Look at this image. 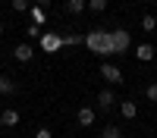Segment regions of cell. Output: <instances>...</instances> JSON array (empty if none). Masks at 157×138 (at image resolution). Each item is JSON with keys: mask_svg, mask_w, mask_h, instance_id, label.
Returning <instances> with one entry per match:
<instances>
[{"mask_svg": "<svg viewBox=\"0 0 157 138\" xmlns=\"http://www.w3.org/2000/svg\"><path fill=\"white\" fill-rule=\"evenodd\" d=\"M85 47L91 50V54L110 57V32H104V28H91V32H85Z\"/></svg>", "mask_w": 157, "mask_h": 138, "instance_id": "obj_1", "label": "cell"}, {"mask_svg": "<svg viewBox=\"0 0 157 138\" xmlns=\"http://www.w3.org/2000/svg\"><path fill=\"white\" fill-rule=\"evenodd\" d=\"M129 44H132V38H129V32H126V28H113V32H110V57L126 54Z\"/></svg>", "mask_w": 157, "mask_h": 138, "instance_id": "obj_2", "label": "cell"}, {"mask_svg": "<svg viewBox=\"0 0 157 138\" xmlns=\"http://www.w3.org/2000/svg\"><path fill=\"white\" fill-rule=\"evenodd\" d=\"M113 107H116V94L110 91V88H101V91H98V110L107 113V110H113Z\"/></svg>", "mask_w": 157, "mask_h": 138, "instance_id": "obj_3", "label": "cell"}, {"mask_svg": "<svg viewBox=\"0 0 157 138\" xmlns=\"http://www.w3.org/2000/svg\"><path fill=\"white\" fill-rule=\"evenodd\" d=\"M101 79L110 82V85H120V82H123V72L116 69L113 63H101Z\"/></svg>", "mask_w": 157, "mask_h": 138, "instance_id": "obj_4", "label": "cell"}, {"mask_svg": "<svg viewBox=\"0 0 157 138\" xmlns=\"http://www.w3.org/2000/svg\"><path fill=\"white\" fill-rule=\"evenodd\" d=\"M94 116H98V113H94V107H78V110H75V122L82 125V129L94 125Z\"/></svg>", "mask_w": 157, "mask_h": 138, "instance_id": "obj_5", "label": "cell"}, {"mask_svg": "<svg viewBox=\"0 0 157 138\" xmlns=\"http://www.w3.org/2000/svg\"><path fill=\"white\" fill-rule=\"evenodd\" d=\"M38 41H41V47L47 50V54H54V50H60V47H63V38H60V35H50V32H47V35H41Z\"/></svg>", "mask_w": 157, "mask_h": 138, "instance_id": "obj_6", "label": "cell"}, {"mask_svg": "<svg viewBox=\"0 0 157 138\" xmlns=\"http://www.w3.org/2000/svg\"><path fill=\"white\" fill-rule=\"evenodd\" d=\"M32 57H35L32 44H16V47H13V60H16V63H29Z\"/></svg>", "mask_w": 157, "mask_h": 138, "instance_id": "obj_7", "label": "cell"}, {"mask_svg": "<svg viewBox=\"0 0 157 138\" xmlns=\"http://www.w3.org/2000/svg\"><path fill=\"white\" fill-rule=\"evenodd\" d=\"M0 125H3V129L19 125V110H0Z\"/></svg>", "mask_w": 157, "mask_h": 138, "instance_id": "obj_8", "label": "cell"}, {"mask_svg": "<svg viewBox=\"0 0 157 138\" xmlns=\"http://www.w3.org/2000/svg\"><path fill=\"white\" fill-rule=\"evenodd\" d=\"M66 9L72 13V16H82V13L88 9V0H66Z\"/></svg>", "mask_w": 157, "mask_h": 138, "instance_id": "obj_9", "label": "cell"}, {"mask_svg": "<svg viewBox=\"0 0 157 138\" xmlns=\"http://www.w3.org/2000/svg\"><path fill=\"white\" fill-rule=\"evenodd\" d=\"M120 113H123L126 119H135V116H138V107L132 104V100H123V104H120Z\"/></svg>", "mask_w": 157, "mask_h": 138, "instance_id": "obj_10", "label": "cell"}, {"mask_svg": "<svg viewBox=\"0 0 157 138\" xmlns=\"http://www.w3.org/2000/svg\"><path fill=\"white\" fill-rule=\"evenodd\" d=\"M135 57H138V60H154V47H151V44H138V47H135Z\"/></svg>", "mask_w": 157, "mask_h": 138, "instance_id": "obj_11", "label": "cell"}, {"mask_svg": "<svg viewBox=\"0 0 157 138\" xmlns=\"http://www.w3.org/2000/svg\"><path fill=\"white\" fill-rule=\"evenodd\" d=\"M0 94H16V85H13V79H6V75H0Z\"/></svg>", "mask_w": 157, "mask_h": 138, "instance_id": "obj_12", "label": "cell"}, {"mask_svg": "<svg viewBox=\"0 0 157 138\" xmlns=\"http://www.w3.org/2000/svg\"><path fill=\"white\" fill-rule=\"evenodd\" d=\"M101 138H123V132H120V125H107L101 132Z\"/></svg>", "mask_w": 157, "mask_h": 138, "instance_id": "obj_13", "label": "cell"}, {"mask_svg": "<svg viewBox=\"0 0 157 138\" xmlns=\"http://www.w3.org/2000/svg\"><path fill=\"white\" fill-rule=\"evenodd\" d=\"M13 9H16V13H29L32 9V0H13Z\"/></svg>", "mask_w": 157, "mask_h": 138, "instance_id": "obj_14", "label": "cell"}, {"mask_svg": "<svg viewBox=\"0 0 157 138\" xmlns=\"http://www.w3.org/2000/svg\"><path fill=\"white\" fill-rule=\"evenodd\" d=\"M141 28H145V32H154V28H157V19H154V16H141Z\"/></svg>", "mask_w": 157, "mask_h": 138, "instance_id": "obj_15", "label": "cell"}, {"mask_svg": "<svg viewBox=\"0 0 157 138\" xmlns=\"http://www.w3.org/2000/svg\"><path fill=\"white\" fill-rule=\"evenodd\" d=\"M145 97L151 100V104H157V82H151V85L145 88Z\"/></svg>", "mask_w": 157, "mask_h": 138, "instance_id": "obj_16", "label": "cell"}, {"mask_svg": "<svg viewBox=\"0 0 157 138\" xmlns=\"http://www.w3.org/2000/svg\"><path fill=\"white\" fill-rule=\"evenodd\" d=\"M88 9H94V13L107 9V0H88Z\"/></svg>", "mask_w": 157, "mask_h": 138, "instance_id": "obj_17", "label": "cell"}, {"mask_svg": "<svg viewBox=\"0 0 157 138\" xmlns=\"http://www.w3.org/2000/svg\"><path fill=\"white\" fill-rule=\"evenodd\" d=\"M29 13H32V16H35V22H44V13H41V6H32Z\"/></svg>", "mask_w": 157, "mask_h": 138, "instance_id": "obj_18", "label": "cell"}, {"mask_svg": "<svg viewBox=\"0 0 157 138\" xmlns=\"http://www.w3.org/2000/svg\"><path fill=\"white\" fill-rule=\"evenodd\" d=\"M35 138H50V129H38V132H35Z\"/></svg>", "mask_w": 157, "mask_h": 138, "instance_id": "obj_19", "label": "cell"}, {"mask_svg": "<svg viewBox=\"0 0 157 138\" xmlns=\"http://www.w3.org/2000/svg\"><path fill=\"white\" fill-rule=\"evenodd\" d=\"M47 3H50V0H35V6H41V9H44Z\"/></svg>", "mask_w": 157, "mask_h": 138, "instance_id": "obj_20", "label": "cell"}, {"mask_svg": "<svg viewBox=\"0 0 157 138\" xmlns=\"http://www.w3.org/2000/svg\"><path fill=\"white\" fill-rule=\"evenodd\" d=\"M0 35H3V22H0Z\"/></svg>", "mask_w": 157, "mask_h": 138, "instance_id": "obj_21", "label": "cell"}, {"mask_svg": "<svg viewBox=\"0 0 157 138\" xmlns=\"http://www.w3.org/2000/svg\"><path fill=\"white\" fill-rule=\"evenodd\" d=\"M154 69H157V60H154Z\"/></svg>", "mask_w": 157, "mask_h": 138, "instance_id": "obj_22", "label": "cell"}]
</instances>
